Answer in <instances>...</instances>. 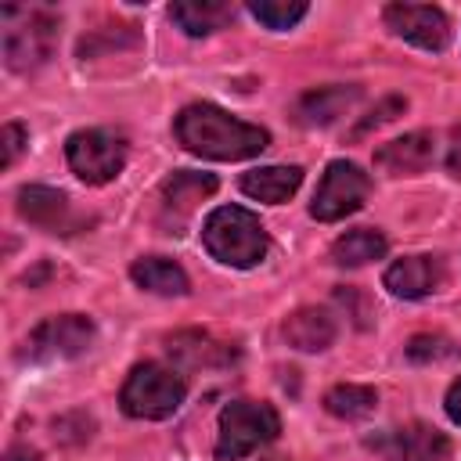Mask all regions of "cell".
<instances>
[{"label":"cell","mask_w":461,"mask_h":461,"mask_svg":"<svg viewBox=\"0 0 461 461\" xmlns=\"http://www.w3.org/2000/svg\"><path fill=\"white\" fill-rule=\"evenodd\" d=\"M176 140L202 158H216V162H238V158H252L259 155L270 137L263 126L241 122L234 115H227L216 104H187L176 115Z\"/></svg>","instance_id":"6da1fadb"},{"label":"cell","mask_w":461,"mask_h":461,"mask_svg":"<svg viewBox=\"0 0 461 461\" xmlns=\"http://www.w3.org/2000/svg\"><path fill=\"white\" fill-rule=\"evenodd\" d=\"M202 241L212 259L238 267V270L256 267L270 249V238H267L259 216L241 205H220L216 212H209V220L202 227Z\"/></svg>","instance_id":"7a4b0ae2"},{"label":"cell","mask_w":461,"mask_h":461,"mask_svg":"<svg viewBox=\"0 0 461 461\" xmlns=\"http://www.w3.org/2000/svg\"><path fill=\"white\" fill-rule=\"evenodd\" d=\"M281 432V418L270 403L259 400H234L220 411V439L216 457L220 461H241L263 443H270Z\"/></svg>","instance_id":"3957f363"},{"label":"cell","mask_w":461,"mask_h":461,"mask_svg":"<svg viewBox=\"0 0 461 461\" xmlns=\"http://www.w3.org/2000/svg\"><path fill=\"white\" fill-rule=\"evenodd\" d=\"M187 396V382L173 371V367H162V364H137L119 393V403L130 418H148V421H158V418H169Z\"/></svg>","instance_id":"277c9868"},{"label":"cell","mask_w":461,"mask_h":461,"mask_svg":"<svg viewBox=\"0 0 461 461\" xmlns=\"http://www.w3.org/2000/svg\"><path fill=\"white\" fill-rule=\"evenodd\" d=\"M0 18L7 22V29H4V58H7V68L32 72V68H40L54 54V43H58V18L54 14L4 7Z\"/></svg>","instance_id":"5b68a950"},{"label":"cell","mask_w":461,"mask_h":461,"mask_svg":"<svg viewBox=\"0 0 461 461\" xmlns=\"http://www.w3.org/2000/svg\"><path fill=\"white\" fill-rule=\"evenodd\" d=\"M65 155H68L72 173L83 184L97 187V184H108V180H115L122 173V166H126V137L115 133V130H101V126L79 130V133L68 137Z\"/></svg>","instance_id":"8992f818"},{"label":"cell","mask_w":461,"mask_h":461,"mask_svg":"<svg viewBox=\"0 0 461 461\" xmlns=\"http://www.w3.org/2000/svg\"><path fill=\"white\" fill-rule=\"evenodd\" d=\"M367 191H371V180L367 173L357 166V162H331L313 191V202H310V216L321 220V223H335V220H346L349 212H357L364 202H367Z\"/></svg>","instance_id":"52a82bcc"},{"label":"cell","mask_w":461,"mask_h":461,"mask_svg":"<svg viewBox=\"0 0 461 461\" xmlns=\"http://www.w3.org/2000/svg\"><path fill=\"white\" fill-rule=\"evenodd\" d=\"M94 342V321L83 313H61V317H47L43 324H36L29 331V339L22 342V360L43 364V360H68L79 357L83 349H90Z\"/></svg>","instance_id":"ba28073f"},{"label":"cell","mask_w":461,"mask_h":461,"mask_svg":"<svg viewBox=\"0 0 461 461\" xmlns=\"http://www.w3.org/2000/svg\"><path fill=\"white\" fill-rule=\"evenodd\" d=\"M385 25L400 40H407L421 50H443L450 43V22L432 4H389L385 7Z\"/></svg>","instance_id":"9c48e42d"},{"label":"cell","mask_w":461,"mask_h":461,"mask_svg":"<svg viewBox=\"0 0 461 461\" xmlns=\"http://www.w3.org/2000/svg\"><path fill=\"white\" fill-rule=\"evenodd\" d=\"M371 447L382 450L385 461H450V443L443 432L429 425H407L382 439H371Z\"/></svg>","instance_id":"30bf717a"},{"label":"cell","mask_w":461,"mask_h":461,"mask_svg":"<svg viewBox=\"0 0 461 461\" xmlns=\"http://www.w3.org/2000/svg\"><path fill=\"white\" fill-rule=\"evenodd\" d=\"M212 191H216V176H212V173L180 169V173L166 176V180H162V191H158V198H162V220L176 230V227L194 212V205H198L202 198H209Z\"/></svg>","instance_id":"8fae6325"},{"label":"cell","mask_w":461,"mask_h":461,"mask_svg":"<svg viewBox=\"0 0 461 461\" xmlns=\"http://www.w3.org/2000/svg\"><path fill=\"white\" fill-rule=\"evenodd\" d=\"M18 212L43 227V230H54V234H68L79 220L72 216V205H68V194L54 191V187H43V184H29L18 191Z\"/></svg>","instance_id":"7c38bea8"},{"label":"cell","mask_w":461,"mask_h":461,"mask_svg":"<svg viewBox=\"0 0 461 461\" xmlns=\"http://www.w3.org/2000/svg\"><path fill=\"white\" fill-rule=\"evenodd\" d=\"M432 155H436V144L429 133H403L375 151V166L385 176H418L432 166Z\"/></svg>","instance_id":"4fadbf2b"},{"label":"cell","mask_w":461,"mask_h":461,"mask_svg":"<svg viewBox=\"0 0 461 461\" xmlns=\"http://www.w3.org/2000/svg\"><path fill=\"white\" fill-rule=\"evenodd\" d=\"M443 285V259L436 256H403L385 270V288L400 299H421Z\"/></svg>","instance_id":"5bb4252c"},{"label":"cell","mask_w":461,"mask_h":461,"mask_svg":"<svg viewBox=\"0 0 461 461\" xmlns=\"http://www.w3.org/2000/svg\"><path fill=\"white\" fill-rule=\"evenodd\" d=\"M166 349L180 367H227L238 357L230 342H220L209 331H180L166 342Z\"/></svg>","instance_id":"9a60e30c"},{"label":"cell","mask_w":461,"mask_h":461,"mask_svg":"<svg viewBox=\"0 0 461 461\" xmlns=\"http://www.w3.org/2000/svg\"><path fill=\"white\" fill-rule=\"evenodd\" d=\"M357 97H360L357 86H342V83H335V86H317V90H310V94L299 97L295 119H299L303 126H331L339 115H346V112L353 108Z\"/></svg>","instance_id":"2e32d148"},{"label":"cell","mask_w":461,"mask_h":461,"mask_svg":"<svg viewBox=\"0 0 461 461\" xmlns=\"http://www.w3.org/2000/svg\"><path fill=\"white\" fill-rule=\"evenodd\" d=\"M285 339H288V346H295L303 353H321L335 342V317L328 310L303 306L285 321Z\"/></svg>","instance_id":"e0dca14e"},{"label":"cell","mask_w":461,"mask_h":461,"mask_svg":"<svg viewBox=\"0 0 461 461\" xmlns=\"http://www.w3.org/2000/svg\"><path fill=\"white\" fill-rule=\"evenodd\" d=\"M303 184V169L299 166H263V169H249L241 176V191L256 202H270L281 205L288 202Z\"/></svg>","instance_id":"ac0fdd59"},{"label":"cell","mask_w":461,"mask_h":461,"mask_svg":"<svg viewBox=\"0 0 461 461\" xmlns=\"http://www.w3.org/2000/svg\"><path fill=\"white\" fill-rule=\"evenodd\" d=\"M169 18L187 32V36H209L223 25L234 22V7L220 0H180L169 7Z\"/></svg>","instance_id":"d6986e66"},{"label":"cell","mask_w":461,"mask_h":461,"mask_svg":"<svg viewBox=\"0 0 461 461\" xmlns=\"http://www.w3.org/2000/svg\"><path fill=\"white\" fill-rule=\"evenodd\" d=\"M130 277L137 281V288L155 292V295H184L187 292V274L180 263L166 259V256H144L130 267Z\"/></svg>","instance_id":"ffe728a7"},{"label":"cell","mask_w":461,"mask_h":461,"mask_svg":"<svg viewBox=\"0 0 461 461\" xmlns=\"http://www.w3.org/2000/svg\"><path fill=\"white\" fill-rule=\"evenodd\" d=\"M389 249L385 234L375 230V227H357V230H346L335 245H331V259L339 267H364L371 259H382Z\"/></svg>","instance_id":"44dd1931"},{"label":"cell","mask_w":461,"mask_h":461,"mask_svg":"<svg viewBox=\"0 0 461 461\" xmlns=\"http://www.w3.org/2000/svg\"><path fill=\"white\" fill-rule=\"evenodd\" d=\"M375 403H378L375 389H371V385H353V382L335 385V389H328V396H324V407H328L335 418H346V421L371 414Z\"/></svg>","instance_id":"7402d4cb"},{"label":"cell","mask_w":461,"mask_h":461,"mask_svg":"<svg viewBox=\"0 0 461 461\" xmlns=\"http://www.w3.org/2000/svg\"><path fill=\"white\" fill-rule=\"evenodd\" d=\"M249 11H252L256 22H263L267 29H277L281 32V29H292L310 7L303 0H252Z\"/></svg>","instance_id":"603a6c76"},{"label":"cell","mask_w":461,"mask_h":461,"mask_svg":"<svg viewBox=\"0 0 461 461\" xmlns=\"http://www.w3.org/2000/svg\"><path fill=\"white\" fill-rule=\"evenodd\" d=\"M137 29L133 25H119L115 32H90V36H83L79 40V58L86 61V58H94L97 50H119V47H137Z\"/></svg>","instance_id":"cb8c5ba5"},{"label":"cell","mask_w":461,"mask_h":461,"mask_svg":"<svg viewBox=\"0 0 461 461\" xmlns=\"http://www.w3.org/2000/svg\"><path fill=\"white\" fill-rule=\"evenodd\" d=\"M407 108V101L403 97H385L378 108H371L357 126H353V137H364V133H371V130H378V126H385V122H393L400 112Z\"/></svg>","instance_id":"d4e9b609"},{"label":"cell","mask_w":461,"mask_h":461,"mask_svg":"<svg viewBox=\"0 0 461 461\" xmlns=\"http://www.w3.org/2000/svg\"><path fill=\"white\" fill-rule=\"evenodd\" d=\"M447 342L439 335H414L411 346H407V357L411 360H436V357H447Z\"/></svg>","instance_id":"484cf974"},{"label":"cell","mask_w":461,"mask_h":461,"mask_svg":"<svg viewBox=\"0 0 461 461\" xmlns=\"http://www.w3.org/2000/svg\"><path fill=\"white\" fill-rule=\"evenodd\" d=\"M0 148H4V155H0V166L7 169L18 155H22V148H25V126H18V122H7L4 126V133H0Z\"/></svg>","instance_id":"4316f807"},{"label":"cell","mask_w":461,"mask_h":461,"mask_svg":"<svg viewBox=\"0 0 461 461\" xmlns=\"http://www.w3.org/2000/svg\"><path fill=\"white\" fill-rule=\"evenodd\" d=\"M447 169L454 180H461V130H454V140H450V155H447Z\"/></svg>","instance_id":"83f0119b"},{"label":"cell","mask_w":461,"mask_h":461,"mask_svg":"<svg viewBox=\"0 0 461 461\" xmlns=\"http://www.w3.org/2000/svg\"><path fill=\"white\" fill-rule=\"evenodd\" d=\"M447 414H450V421H457V425H461V378L447 389Z\"/></svg>","instance_id":"f1b7e54d"},{"label":"cell","mask_w":461,"mask_h":461,"mask_svg":"<svg viewBox=\"0 0 461 461\" xmlns=\"http://www.w3.org/2000/svg\"><path fill=\"white\" fill-rule=\"evenodd\" d=\"M7 461H43V454L36 447H29V443H14L7 450Z\"/></svg>","instance_id":"f546056e"}]
</instances>
